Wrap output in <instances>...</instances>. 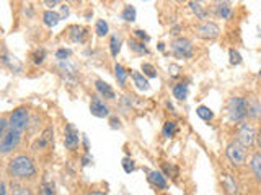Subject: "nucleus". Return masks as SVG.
I'll return each mask as SVG.
<instances>
[{"mask_svg":"<svg viewBox=\"0 0 261 195\" xmlns=\"http://www.w3.org/2000/svg\"><path fill=\"white\" fill-rule=\"evenodd\" d=\"M256 140V132L253 130V127H250L248 124H240L239 132H237V142L240 145H243L245 148H248Z\"/></svg>","mask_w":261,"mask_h":195,"instance_id":"0eeeda50","label":"nucleus"},{"mask_svg":"<svg viewBox=\"0 0 261 195\" xmlns=\"http://www.w3.org/2000/svg\"><path fill=\"white\" fill-rule=\"evenodd\" d=\"M56 55H57V59H67V57L70 55V51L69 49H59Z\"/></svg>","mask_w":261,"mask_h":195,"instance_id":"2f4dec72","label":"nucleus"},{"mask_svg":"<svg viewBox=\"0 0 261 195\" xmlns=\"http://www.w3.org/2000/svg\"><path fill=\"white\" fill-rule=\"evenodd\" d=\"M110 46H111V55L116 57L119 54V51H121V41H119V38L118 36H111Z\"/></svg>","mask_w":261,"mask_h":195,"instance_id":"393cba45","label":"nucleus"},{"mask_svg":"<svg viewBox=\"0 0 261 195\" xmlns=\"http://www.w3.org/2000/svg\"><path fill=\"white\" fill-rule=\"evenodd\" d=\"M225 154H227V158L228 161L232 162L233 166H243L245 165V161H247V148H245L243 145H240L239 142H232V143H228L227 145V150H225Z\"/></svg>","mask_w":261,"mask_h":195,"instance_id":"7ed1b4c3","label":"nucleus"},{"mask_svg":"<svg viewBox=\"0 0 261 195\" xmlns=\"http://www.w3.org/2000/svg\"><path fill=\"white\" fill-rule=\"evenodd\" d=\"M95 86L98 89V93H100L103 98H106V100H114V91L108 83H105V81H101V80H96Z\"/></svg>","mask_w":261,"mask_h":195,"instance_id":"ddd939ff","label":"nucleus"},{"mask_svg":"<svg viewBox=\"0 0 261 195\" xmlns=\"http://www.w3.org/2000/svg\"><path fill=\"white\" fill-rule=\"evenodd\" d=\"M133 80H134V83H136V86L141 89V91H147V89L150 88V85H149V80H147L142 73H139V72H134L133 73Z\"/></svg>","mask_w":261,"mask_h":195,"instance_id":"2eb2a0df","label":"nucleus"},{"mask_svg":"<svg viewBox=\"0 0 261 195\" xmlns=\"http://www.w3.org/2000/svg\"><path fill=\"white\" fill-rule=\"evenodd\" d=\"M7 125H8V122L5 119H0V137H4V132H5Z\"/></svg>","mask_w":261,"mask_h":195,"instance_id":"72a5a7b5","label":"nucleus"},{"mask_svg":"<svg viewBox=\"0 0 261 195\" xmlns=\"http://www.w3.org/2000/svg\"><path fill=\"white\" fill-rule=\"evenodd\" d=\"M43 21H44L46 26L54 28L56 24L61 21V15H59V13H56V12H53V10H47V12H44V15H43Z\"/></svg>","mask_w":261,"mask_h":195,"instance_id":"4468645a","label":"nucleus"},{"mask_svg":"<svg viewBox=\"0 0 261 195\" xmlns=\"http://www.w3.org/2000/svg\"><path fill=\"white\" fill-rule=\"evenodd\" d=\"M188 91H190V88H188L186 83H176L173 86V96L179 101H185L188 98Z\"/></svg>","mask_w":261,"mask_h":195,"instance_id":"dca6fc26","label":"nucleus"},{"mask_svg":"<svg viewBox=\"0 0 261 195\" xmlns=\"http://www.w3.org/2000/svg\"><path fill=\"white\" fill-rule=\"evenodd\" d=\"M114 72H116V78L119 81V85L121 86H124L126 85V80H127V72L124 70V67L119 63H116V67H114Z\"/></svg>","mask_w":261,"mask_h":195,"instance_id":"4be33fe9","label":"nucleus"},{"mask_svg":"<svg viewBox=\"0 0 261 195\" xmlns=\"http://www.w3.org/2000/svg\"><path fill=\"white\" fill-rule=\"evenodd\" d=\"M8 174L12 177H18V179H31L36 174V168L35 162L31 158L20 154V156H15L10 165H8Z\"/></svg>","mask_w":261,"mask_h":195,"instance_id":"f257e3e1","label":"nucleus"},{"mask_svg":"<svg viewBox=\"0 0 261 195\" xmlns=\"http://www.w3.org/2000/svg\"><path fill=\"white\" fill-rule=\"evenodd\" d=\"M227 111H228V117H230L232 122H242L245 120V117L248 116L247 112V100L240 96H233L228 100V106H227Z\"/></svg>","mask_w":261,"mask_h":195,"instance_id":"f03ea898","label":"nucleus"},{"mask_svg":"<svg viewBox=\"0 0 261 195\" xmlns=\"http://www.w3.org/2000/svg\"><path fill=\"white\" fill-rule=\"evenodd\" d=\"M170 49H171V52H173V55L178 57V59H191L193 52H194L191 41L186 39V38L173 39V41H171V44H170Z\"/></svg>","mask_w":261,"mask_h":195,"instance_id":"20e7f679","label":"nucleus"},{"mask_svg":"<svg viewBox=\"0 0 261 195\" xmlns=\"http://www.w3.org/2000/svg\"><path fill=\"white\" fill-rule=\"evenodd\" d=\"M256 143H258V146L261 148V128L258 130V134H256Z\"/></svg>","mask_w":261,"mask_h":195,"instance_id":"e433bc0d","label":"nucleus"},{"mask_svg":"<svg viewBox=\"0 0 261 195\" xmlns=\"http://www.w3.org/2000/svg\"><path fill=\"white\" fill-rule=\"evenodd\" d=\"M159 49H160V51H165V44L160 43V44H159Z\"/></svg>","mask_w":261,"mask_h":195,"instance_id":"58836bf2","label":"nucleus"},{"mask_svg":"<svg viewBox=\"0 0 261 195\" xmlns=\"http://www.w3.org/2000/svg\"><path fill=\"white\" fill-rule=\"evenodd\" d=\"M28 124V109L27 108H18L12 112L10 119H8V127L15 132H21Z\"/></svg>","mask_w":261,"mask_h":195,"instance_id":"39448f33","label":"nucleus"},{"mask_svg":"<svg viewBox=\"0 0 261 195\" xmlns=\"http://www.w3.org/2000/svg\"><path fill=\"white\" fill-rule=\"evenodd\" d=\"M129 47L137 54H149V51H147V47L144 46V43H139V41H129Z\"/></svg>","mask_w":261,"mask_h":195,"instance_id":"b1692460","label":"nucleus"},{"mask_svg":"<svg viewBox=\"0 0 261 195\" xmlns=\"http://www.w3.org/2000/svg\"><path fill=\"white\" fill-rule=\"evenodd\" d=\"M196 114L202 119V120H206V122H211L212 119H214V112H212L207 106H199L198 109H196Z\"/></svg>","mask_w":261,"mask_h":195,"instance_id":"a211bd4d","label":"nucleus"},{"mask_svg":"<svg viewBox=\"0 0 261 195\" xmlns=\"http://www.w3.org/2000/svg\"><path fill=\"white\" fill-rule=\"evenodd\" d=\"M62 15H65V16L69 15V10H67V7H65V5H62Z\"/></svg>","mask_w":261,"mask_h":195,"instance_id":"4c0bfd02","label":"nucleus"},{"mask_svg":"<svg viewBox=\"0 0 261 195\" xmlns=\"http://www.w3.org/2000/svg\"><path fill=\"white\" fill-rule=\"evenodd\" d=\"M122 20L124 21H134L136 20V8L133 5H127L122 10Z\"/></svg>","mask_w":261,"mask_h":195,"instance_id":"5701e85b","label":"nucleus"},{"mask_svg":"<svg viewBox=\"0 0 261 195\" xmlns=\"http://www.w3.org/2000/svg\"><path fill=\"white\" fill-rule=\"evenodd\" d=\"M12 195H33V192L28 189V187L23 185H12Z\"/></svg>","mask_w":261,"mask_h":195,"instance_id":"bb28decb","label":"nucleus"},{"mask_svg":"<svg viewBox=\"0 0 261 195\" xmlns=\"http://www.w3.org/2000/svg\"><path fill=\"white\" fill-rule=\"evenodd\" d=\"M250 168H251L253 176L256 177V181L261 182V151L253 153V156L250 159Z\"/></svg>","mask_w":261,"mask_h":195,"instance_id":"f8f14e48","label":"nucleus"},{"mask_svg":"<svg viewBox=\"0 0 261 195\" xmlns=\"http://www.w3.org/2000/svg\"><path fill=\"white\" fill-rule=\"evenodd\" d=\"M0 195H7V189H5V184L0 181Z\"/></svg>","mask_w":261,"mask_h":195,"instance_id":"c9c22d12","label":"nucleus"},{"mask_svg":"<svg viewBox=\"0 0 261 195\" xmlns=\"http://www.w3.org/2000/svg\"><path fill=\"white\" fill-rule=\"evenodd\" d=\"M122 168H124V171H126V173H133V171H134V161L133 159H129V158H124V159H122Z\"/></svg>","mask_w":261,"mask_h":195,"instance_id":"7c9ffc66","label":"nucleus"},{"mask_svg":"<svg viewBox=\"0 0 261 195\" xmlns=\"http://www.w3.org/2000/svg\"><path fill=\"white\" fill-rule=\"evenodd\" d=\"M90 111L96 117H106L110 114L108 106H106L98 96H92V103H90Z\"/></svg>","mask_w":261,"mask_h":195,"instance_id":"9d476101","label":"nucleus"},{"mask_svg":"<svg viewBox=\"0 0 261 195\" xmlns=\"http://www.w3.org/2000/svg\"><path fill=\"white\" fill-rule=\"evenodd\" d=\"M224 187H225L227 192L230 193V195L237 193V182L233 181V177L230 174H225V177H224Z\"/></svg>","mask_w":261,"mask_h":195,"instance_id":"aec40b11","label":"nucleus"},{"mask_svg":"<svg viewBox=\"0 0 261 195\" xmlns=\"http://www.w3.org/2000/svg\"><path fill=\"white\" fill-rule=\"evenodd\" d=\"M196 32H198V36L202 39H216L220 32V28L214 21H202L199 26L196 28Z\"/></svg>","mask_w":261,"mask_h":195,"instance_id":"6e6552de","label":"nucleus"},{"mask_svg":"<svg viewBox=\"0 0 261 195\" xmlns=\"http://www.w3.org/2000/svg\"><path fill=\"white\" fill-rule=\"evenodd\" d=\"M190 8L196 13V16H198L199 20H204V18H206L207 10L202 7V4H199V2H190Z\"/></svg>","mask_w":261,"mask_h":195,"instance_id":"6ab92c4d","label":"nucleus"},{"mask_svg":"<svg viewBox=\"0 0 261 195\" xmlns=\"http://www.w3.org/2000/svg\"><path fill=\"white\" fill-rule=\"evenodd\" d=\"M39 195H56L54 185L53 184H43L39 189Z\"/></svg>","mask_w":261,"mask_h":195,"instance_id":"c756f323","label":"nucleus"},{"mask_svg":"<svg viewBox=\"0 0 261 195\" xmlns=\"http://www.w3.org/2000/svg\"><path fill=\"white\" fill-rule=\"evenodd\" d=\"M142 72H144V75L145 77H149V78H155L157 77V72H155V67L152 63H142Z\"/></svg>","mask_w":261,"mask_h":195,"instance_id":"cd10ccee","label":"nucleus"},{"mask_svg":"<svg viewBox=\"0 0 261 195\" xmlns=\"http://www.w3.org/2000/svg\"><path fill=\"white\" fill-rule=\"evenodd\" d=\"M176 132H178V125H176V122H173V120L165 122V125H163V135L170 138V137H173Z\"/></svg>","mask_w":261,"mask_h":195,"instance_id":"412c9836","label":"nucleus"},{"mask_svg":"<svg viewBox=\"0 0 261 195\" xmlns=\"http://www.w3.org/2000/svg\"><path fill=\"white\" fill-rule=\"evenodd\" d=\"M108 23H106L105 20H98L96 21V35L98 36H106L108 35Z\"/></svg>","mask_w":261,"mask_h":195,"instance_id":"a878e982","label":"nucleus"},{"mask_svg":"<svg viewBox=\"0 0 261 195\" xmlns=\"http://www.w3.org/2000/svg\"><path fill=\"white\" fill-rule=\"evenodd\" d=\"M134 32H136V35H137L139 38H141V39H145V41H149V39H150L149 36L145 35V31H142V29H136Z\"/></svg>","mask_w":261,"mask_h":195,"instance_id":"f704fd0d","label":"nucleus"},{"mask_svg":"<svg viewBox=\"0 0 261 195\" xmlns=\"http://www.w3.org/2000/svg\"><path fill=\"white\" fill-rule=\"evenodd\" d=\"M228 57H230V63L232 65L242 63V55H240L239 51H235V49H230V52H228Z\"/></svg>","mask_w":261,"mask_h":195,"instance_id":"c85d7f7f","label":"nucleus"},{"mask_svg":"<svg viewBox=\"0 0 261 195\" xmlns=\"http://www.w3.org/2000/svg\"><path fill=\"white\" fill-rule=\"evenodd\" d=\"M90 195H105V193H103V192H92Z\"/></svg>","mask_w":261,"mask_h":195,"instance_id":"ea45409f","label":"nucleus"},{"mask_svg":"<svg viewBox=\"0 0 261 195\" xmlns=\"http://www.w3.org/2000/svg\"><path fill=\"white\" fill-rule=\"evenodd\" d=\"M33 57H35L33 60H35L36 63H41V62L44 60V51H36V54L33 55Z\"/></svg>","mask_w":261,"mask_h":195,"instance_id":"473e14b6","label":"nucleus"},{"mask_svg":"<svg viewBox=\"0 0 261 195\" xmlns=\"http://www.w3.org/2000/svg\"><path fill=\"white\" fill-rule=\"evenodd\" d=\"M149 181H150L152 185H155L160 190H167L168 189L167 179H165V176L160 173V171H150V173H149Z\"/></svg>","mask_w":261,"mask_h":195,"instance_id":"9b49d317","label":"nucleus"},{"mask_svg":"<svg viewBox=\"0 0 261 195\" xmlns=\"http://www.w3.org/2000/svg\"><path fill=\"white\" fill-rule=\"evenodd\" d=\"M216 12L219 16H222V20H228L230 18V15H232V7L230 4H216Z\"/></svg>","mask_w":261,"mask_h":195,"instance_id":"f3484780","label":"nucleus"},{"mask_svg":"<svg viewBox=\"0 0 261 195\" xmlns=\"http://www.w3.org/2000/svg\"><path fill=\"white\" fill-rule=\"evenodd\" d=\"M21 140V132H15V130H8V132L2 137L0 140V153H10L16 146L20 145Z\"/></svg>","mask_w":261,"mask_h":195,"instance_id":"423d86ee","label":"nucleus"},{"mask_svg":"<svg viewBox=\"0 0 261 195\" xmlns=\"http://www.w3.org/2000/svg\"><path fill=\"white\" fill-rule=\"evenodd\" d=\"M79 142H80V137H79V130L73 127L72 124H67L65 127V137H64V145L65 148L69 150H75L79 146Z\"/></svg>","mask_w":261,"mask_h":195,"instance_id":"1a4fd4ad","label":"nucleus"}]
</instances>
